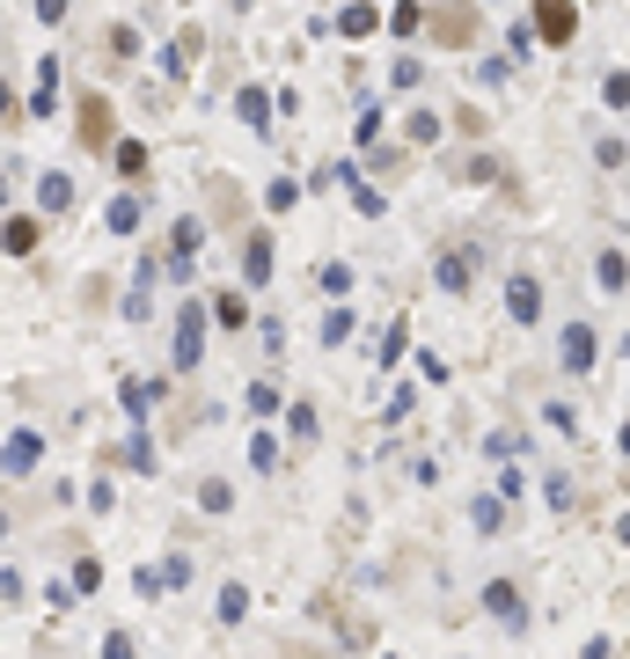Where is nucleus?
I'll return each instance as SVG.
<instances>
[{
	"label": "nucleus",
	"mask_w": 630,
	"mask_h": 659,
	"mask_svg": "<svg viewBox=\"0 0 630 659\" xmlns=\"http://www.w3.org/2000/svg\"><path fill=\"white\" fill-rule=\"evenodd\" d=\"M594 360H602V338H594V322H564V338H558V366H564V374H586Z\"/></svg>",
	"instance_id": "nucleus-1"
},
{
	"label": "nucleus",
	"mask_w": 630,
	"mask_h": 659,
	"mask_svg": "<svg viewBox=\"0 0 630 659\" xmlns=\"http://www.w3.org/2000/svg\"><path fill=\"white\" fill-rule=\"evenodd\" d=\"M198 352H206V308L184 301V316H176V374H191Z\"/></svg>",
	"instance_id": "nucleus-2"
},
{
	"label": "nucleus",
	"mask_w": 630,
	"mask_h": 659,
	"mask_svg": "<svg viewBox=\"0 0 630 659\" xmlns=\"http://www.w3.org/2000/svg\"><path fill=\"white\" fill-rule=\"evenodd\" d=\"M506 308H513V322H542V286H535V271H513L506 279Z\"/></svg>",
	"instance_id": "nucleus-3"
},
{
	"label": "nucleus",
	"mask_w": 630,
	"mask_h": 659,
	"mask_svg": "<svg viewBox=\"0 0 630 659\" xmlns=\"http://www.w3.org/2000/svg\"><path fill=\"white\" fill-rule=\"evenodd\" d=\"M485 609L499 615V623H513V631L528 623V609H521V586H513V579H491V586H485Z\"/></svg>",
	"instance_id": "nucleus-4"
},
{
	"label": "nucleus",
	"mask_w": 630,
	"mask_h": 659,
	"mask_svg": "<svg viewBox=\"0 0 630 659\" xmlns=\"http://www.w3.org/2000/svg\"><path fill=\"white\" fill-rule=\"evenodd\" d=\"M37 235H45V220H37V213H15L8 227H0V249H8V257H30V249H37Z\"/></svg>",
	"instance_id": "nucleus-5"
},
{
	"label": "nucleus",
	"mask_w": 630,
	"mask_h": 659,
	"mask_svg": "<svg viewBox=\"0 0 630 659\" xmlns=\"http://www.w3.org/2000/svg\"><path fill=\"white\" fill-rule=\"evenodd\" d=\"M37 455H45V439H37V433H15L8 447H0V469H8V476H23V469H37Z\"/></svg>",
	"instance_id": "nucleus-6"
},
{
	"label": "nucleus",
	"mask_w": 630,
	"mask_h": 659,
	"mask_svg": "<svg viewBox=\"0 0 630 659\" xmlns=\"http://www.w3.org/2000/svg\"><path fill=\"white\" fill-rule=\"evenodd\" d=\"M81 140H89V146H110V103H103V96L81 103Z\"/></svg>",
	"instance_id": "nucleus-7"
},
{
	"label": "nucleus",
	"mask_w": 630,
	"mask_h": 659,
	"mask_svg": "<svg viewBox=\"0 0 630 659\" xmlns=\"http://www.w3.org/2000/svg\"><path fill=\"white\" fill-rule=\"evenodd\" d=\"M535 30H542L550 45H572V30H580V15H572V8H535Z\"/></svg>",
	"instance_id": "nucleus-8"
},
{
	"label": "nucleus",
	"mask_w": 630,
	"mask_h": 659,
	"mask_svg": "<svg viewBox=\"0 0 630 659\" xmlns=\"http://www.w3.org/2000/svg\"><path fill=\"white\" fill-rule=\"evenodd\" d=\"M594 279H602L608 293H623L630 286V257H623V249H602V257H594Z\"/></svg>",
	"instance_id": "nucleus-9"
},
{
	"label": "nucleus",
	"mask_w": 630,
	"mask_h": 659,
	"mask_svg": "<svg viewBox=\"0 0 630 659\" xmlns=\"http://www.w3.org/2000/svg\"><path fill=\"white\" fill-rule=\"evenodd\" d=\"M433 279H440L447 293H469V257H462V249H447V257L433 264Z\"/></svg>",
	"instance_id": "nucleus-10"
},
{
	"label": "nucleus",
	"mask_w": 630,
	"mask_h": 659,
	"mask_svg": "<svg viewBox=\"0 0 630 659\" xmlns=\"http://www.w3.org/2000/svg\"><path fill=\"white\" fill-rule=\"evenodd\" d=\"M243 271L257 279V286L271 279V235H249V243H243Z\"/></svg>",
	"instance_id": "nucleus-11"
},
{
	"label": "nucleus",
	"mask_w": 630,
	"mask_h": 659,
	"mask_svg": "<svg viewBox=\"0 0 630 659\" xmlns=\"http://www.w3.org/2000/svg\"><path fill=\"white\" fill-rule=\"evenodd\" d=\"M67 198H73V184H67V176H45V191H37V205H45V213H59Z\"/></svg>",
	"instance_id": "nucleus-12"
},
{
	"label": "nucleus",
	"mask_w": 630,
	"mask_h": 659,
	"mask_svg": "<svg viewBox=\"0 0 630 659\" xmlns=\"http://www.w3.org/2000/svg\"><path fill=\"white\" fill-rule=\"evenodd\" d=\"M477 528L499 536V528H506V506H499V498H477Z\"/></svg>",
	"instance_id": "nucleus-13"
},
{
	"label": "nucleus",
	"mask_w": 630,
	"mask_h": 659,
	"mask_svg": "<svg viewBox=\"0 0 630 659\" xmlns=\"http://www.w3.org/2000/svg\"><path fill=\"white\" fill-rule=\"evenodd\" d=\"M243 118L265 132V118H271V103H265V89H243Z\"/></svg>",
	"instance_id": "nucleus-14"
},
{
	"label": "nucleus",
	"mask_w": 630,
	"mask_h": 659,
	"mask_svg": "<svg viewBox=\"0 0 630 659\" xmlns=\"http://www.w3.org/2000/svg\"><path fill=\"white\" fill-rule=\"evenodd\" d=\"M243 609H249L243 586H220V623H243Z\"/></svg>",
	"instance_id": "nucleus-15"
},
{
	"label": "nucleus",
	"mask_w": 630,
	"mask_h": 659,
	"mask_svg": "<svg viewBox=\"0 0 630 659\" xmlns=\"http://www.w3.org/2000/svg\"><path fill=\"white\" fill-rule=\"evenodd\" d=\"M118 169H125V176H147V146L125 140V146H118Z\"/></svg>",
	"instance_id": "nucleus-16"
},
{
	"label": "nucleus",
	"mask_w": 630,
	"mask_h": 659,
	"mask_svg": "<svg viewBox=\"0 0 630 659\" xmlns=\"http://www.w3.org/2000/svg\"><path fill=\"white\" fill-rule=\"evenodd\" d=\"M103 659H132V637H125V631H110V637H103Z\"/></svg>",
	"instance_id": "nucleus-17"
},
{
	"label": "nucleus",
	"mask_w": 630,
	"mask_h": 659,
	"mask_svg": "<svg viewBox=\"0 0 630 659\" xmlns=\"http://www.w3.org/2000/svg\"><path fill=\"white\" fill-rule=\"evenodd\" d=\"M0 205H8V176H0Z\"/></svg>",
	"instance_id": "nucleus-18"
}]
</instances>
